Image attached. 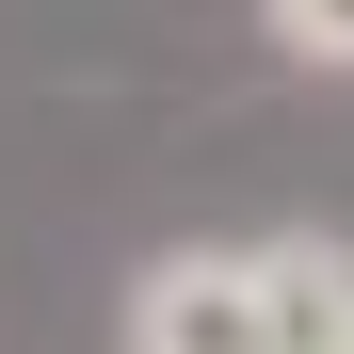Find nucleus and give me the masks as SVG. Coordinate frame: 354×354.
Segmentation results:
<instances>
[{
    "label": "nucleus",
    "instance_id": "obj_1",
    "mask_svg": "<svg viewBox=\"0 0 354 354\" xmlns=\"http://www.w3.org/2000/svg\"><path fill=\"white\" fill-rule=\"evenodd\" d=\"M129 354H274L258 338V258H161L129 290Z\"/></svg>",
    "mask_w": 354,
    "mask_h": 354
},
{
    "label": "nucleus",
    "instance_id": "obj_2",
    "mask_svg": "<svg viewBox=\"0 0 354 354\" xmlns=\"http://www.w3.org/2000/svg\"><path fill=\"white\" fill-rule=\"evenodd\" d=\"M258 338H274V354H354V274H338L322 242H274V258H258Z\"/></svg>",
    "mask_w": 354,
    "mask_h": 354
},
{
    "label": "nucleus",
    "instance_id": "obj_3",
    "mask_svg": "<svg viewBox=\"0 0 354 354\" xmlns=\"http://www.w3.org/2000/svg\"><path fill=\"white\" fill-rule=\"evenodd\" d=\"M274 32L306 48V65H354V0H274Z\"/></svg>",
    "mask_w": 354,
    "mask_h": 354
}]
</instances>
